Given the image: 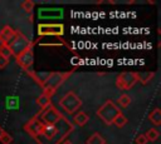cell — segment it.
<instances>
[{
  "instance_id": "obj_1",
  "label": "cell",
  "mask_w": 161,
  "mask_h": 144,
  "mask_svg": "<svg viewBox=\"0 0 161 144\" xmlns=\"http://www.w3.org/2000/svg\"><path fill=\"white\" fill-rule=\"evenodd\" d=\"M72 74V70L68 71V73H60V71H54V73H50L48 74V76L40 81V86L43 89V94L48 95L52 98V95L57 91V89L67 80L68 76H70Z\"/></svg>"
},
{
  "instance_id": "obj_2",
  "label": "cell",
  "mask_w": 161,
  "mask_h": 144,
  "mask_svg": "<svg viewBox=\"0 0 161 144\" xmlns=\"http://www.w3.org/2000/svg\"><path fill=\"white\" fill-rule=\"evenodd\" d=\"M121 113L119 108L112 101V100H106L97 110V116L103 120L104 124L107 125H112L114 118Z\"/></svg>"
},
{
  "instance_id": "obj_3",
  "label": "cell",
  "mask_w": 161,
  "mask_h": 144,
  "mask_svg": "<svg viewBox=\"0 0 161 144\" xmlns=\"http://www.w3.org/2000/svg\"><path fill=\"white\" fill-rule=\"evenodd\" d=\"M59 105H60V108H62L65 113L73 114V113H75V111L80 108L82 100H80V98H79L75 93L68 91V93H65V94L60 98Z\"/></svg>"
},
{
  "instance_id": "obj_4",
  "label": "cell",
  "mask_w": 161,
  "mask_h": 144,
  "mask_svg": "<svg viewBox=\"0 0 161 144\" xmlns=\"http://www.w3.org/2000/svg\"><path fill=\"white\" fill-rule=\"evenodd\" d=\"M36 115H38V118L40 119V121L44 125H55L63 118V115L60 114V111L57 110L53 104H49L45 108L40 109V111Z\"/></svg>"
},
{
  "instance_id": "obj_5",
  "label": "cell",
  "mask_w": 161,
  "mask_h": 144,
  "mask_svg": "<svg viewBox=\"0 0 161 144\" xmlns=\"http://www.w3.org/2000/svg\"><path fill=\"white\" fill-rule=\"evenodd\" d=\"M31 45H33V43L24 34H21L20 31H16V35H15L14 40L10 44H8V46H9L10 51H11L13 56H15V58L19 56L24 50H26Z\"/></svg>"
},
{
  "instance_id": "obj_6",
  "label": "cell",
  "mask_w": 161,
  "mask_h": 144,
  "mask_svg": "<svg viewBox=\"0 0 161 144\" xmlns=\"http://www.w3.org/2000/svg\"><path fill=\"white\" fill-rule=\"evenodd\" d=\"M16 59V63L25 70V71H28L39 84H40V81H39V79L35 76V74L31 71V66H33V63H34V51H33V45L31 46H29L26 50H24L19 56H16L15 58Z\"/></svg>"
},
{
  "instance_id": "obj_7",
  "label": "cell",
  "mask_w": 161,
  "mask_h": 144,
  "mask_svg": "<svg viewBox=\"0 0 161 144\" xmlns=\"http://www.w3.org/2000/svg\"><path fill=\"white\" fill-rule=\"evenodd\" d=\"M138 81V74L137 73H122L117 76L116 85L118 89L128 90L131 89L136 83Z\"/></svg>"
},
{
  "instance_id": "obj_8",
  "label": "cell",
  "mask_w": 161,
  "mask_h": 144,
  "mask_svg": "<svg viewBox=\"0 0 161 144\" xmlns=\"http://www.w3.org/2000/svg\"><path fill=\"white\" fill-rule=\"evenodd\" d=\"M64 34V25L63 24H39L38 25V35H53V36H62Z\"/></svg>"
},
{
  "instance_id": "obj_9",
  "label": "cell",
  "mask_w": 161,
  "mask_h": 144,
  "mask_svg": "<svg viewBox=\"0 0 161 144\" xmlns=\"http://www.w3.org/2000/svg\"><path fill=\"white\" fill-rule=\"evenodd\" d=\"M43 125H44V124L40 121V119H39L38 115L35 114L33 118H30V119L24 124V130H25L29 135H31V136L34 138V136H36L38 134L42 133Z\"/></svg>"
},
{
  "instance_id": "obj_10",
  "label": "cell",
  "mask_w": 161,
  "mask_h": 144,
  "mask_svg": "<svg viewBox=\"0 0 161 144\" xmlns=\"http://www.w3.org/2000/svg\"><path fill=\"white\" fill-rule=\"evenodd\" d=\"M15 35H16V30H14V29H13L11 26H9V25H5V26L0 30V36L3 38V40L5 41L6 45L10 44V43L14 40Z\"/></svg>"
},
{
  "instance_id": "obj_11",
  "label": "cell",
  "mask_w": 161,
  "mask_h": 144,
  "mask_svg": "<svg viewBox=\"0 0 161 144\" xmlns=\"http://www.w3.org/2000/svg\"><path fill=\"white\" fill-rule=\"evenodd\" d=\"M40 134H43L47 139H49V140H52L54 143V138L57 135V126L55 125H43V129H42Z\"/></svg>"
},
{
  "instance_id": "obj_12",
  "label": "cell",
  "mask_w": 161,
  "mask_h": 144,
  "mask_svg": "<svg viewBox=\"0 0 161 144\" xmlns=\"http://www.w3.org/2000/svg\"><path fill=\"white\" fill-rule=\"evenodd\" d=\"M87 121H88V115H87L84 111H79V113H77V114L74 115V118H73V123H74L75 125H78V126H83V125H86Z\"/></svg>"
},
{
  "instance_id": "obj_13",
  "label": "cell",
  "mask_w": 161,
  "mask_h": 144,
  "mask_svg": "<svg viewBox=\"0 0 161 144\" xmlns=\"http://www.w3.org/2000/svg\"><path fill=\"white\" fill-rule=\"evenodd\" d=\"M148 119H150V121H152L156 126H160V125H161V111H160V109H158V108H155V109L150 113Z\"/></svg>"
},
{
  "instance_id": "obj_14",
  "label": "cell",
  "mask_w": 161,
  "mask_h": 144,
  "mask_svg": "<svg viewBox=\"0 0 161 144\" xmlns=\"http://www.w3.org/2000/svg\"><path fill=\"white\" fill-rule=\"evenodd\" d=\"M104 143H106V141H104L103 136H102L101 134H98V133L92 134V135L86 140V144H104Z\"/></svg>"
},
{
  "instance_id": "obj_15",
  "label": "cell",
  "mask_w": 161,
  "mask_h": 144,
  "mask_svg": "<svg viewBox=\"0 0 161 144\" xmlns=\"http://www.w3.org/2000/svg\"><path fill=\"white\" fill-rule=\"evenodd\" d=\"M113 125H116L117 128H123L126 124H127V118L122 114V111L114 118V120H113V123H112Z\"/></svg>"
},
{
  "instance_id": "obj_16",
  "label": "cell",
  "mask_w": 161,
  "mask_h": 144,
  "mask_svg": "<svg viewBox=\"0 0 161 144\" xmlns=\"http://www.w3.org/2000/svg\"><path fill=\"white\" fill-rule=\"evenodd\" d=\"M143 135L146 136L147 141H155V140L158 138L160 133H158V130H157V129H155V128H151V129H148V130H147V131H146Z\"/></svg>"
},
{
  "instance_id": "obj_17",
  "label": "cell",
  "mask_w": 161,
  "mask_h": 144,
  "mask_svg": "<svg viewBox=\"0 0 161 144\" xmlns=\"http://www.w3.org/2000/svg\"><path fill=\"white\" fill-rule=\"evenodd\" d=\"M50 99H52L50 96H48V95H45V94H42V95L36 99V103H38V105L40 106V109H43V108H45L47 105L52 104V100H50Z\"/></svg>"
},
{
  "instance_id": "obj_18",
  "label": "cell",
  "mask_w": 161,
  "mask_h": 144,
  "mask_svg": "<svg viewBox=\"0 0 161 144\" xmlns=\"http://www.w3.org/2000/svg\"><path fill=\"white\" fill-rule=\"evenodd\" d=\"M130 103H131V98H130L127 94H122V95L118 98V100H117V104H118L121 108H126V106H128Z\"/></svg>"
},
{
  "instance_id": "obj_19",
  "label": "cell",
  "mask_w": 161,
  "mask_h": 144,
  "mask_svg": "<svg viewBox=\"0 0 161 144\" xmlns=\"http://www.w3.org/2000/svg\"><path fill=\"white\" fill-rule=\"evenodd\" d=\"M34 6H35V3L33 0H25V1L21 3V9L24 11H26V13H31Z\"/></svg>"
},
{
  "instance_id": "obj_20",
  "label": "cell",
  "mask_w": 161,
  "mask_h": 144,
  "mask_svg": "<svg viewBox=\"0 0 161 144\" xmlns=\"http://www.w3.org/2000/svg\"><path fill=\"white\" fill-rule=\"evenodd\" d=\"M0 143H1V144H11V143H13V136H11L9 133H6V131L4 130V133H3L1 136H0Z\"/></svg>"
},
{
  "instance_id": "obj_21",
  "label": "cell",
  "mask_w": 161,
  "mask_h": 144,
  "mask_svg": "<svg viewBox=\"0 0 161 144\" xmlns=\"http://www.w3.org/2000/svg\"><path fill=\"white\" fill-rule=\"evenodd\" d=\"M0 56L5 58V59H8V60L13 56V54H11V51H10V49H9V46H8V45H5L4 48H1V49H0Z\"/></svg>"
},
{
  "instance_id": "obj_22",
  "label": "cell",
  "mask_w": 161,
  "mask_h": 144,
  "mask_svg": "<svg viewBox=\"0 0 161 144\" xmlns=\"http://www.w3.org/2000/svg\"><path fill=\"white\" fill-rule=\"evenodd\" d=\"M153 75H155V73H147L145 76H140V74H138V81H141L142 84H147L153 78Z\"/></svg>"
},
{
  "instance_id": "obj_23",
  "label": "cell",
  "mask_w": 161,
  "mask_h": 144,
  "mask_svg": "<svg viewBox=\"0 0 161 144\" xmlns=\"http://www.w3.org/2000/svg\"><path fill=\"white\" fill-rule=\"evenodd\" d=\"M135 141H136V144H147V139H146V136L143 134L137 135V138H136Z\"/></svg>"
},
{
  "instance_id": "obj_24",
  "label": "cell",
  "mask_w": 161,
  "mask_h": 144,
  "mask_svg": "<svg viewBox=\"0 0 161 144\" xmlns=\"http://www.w3.org/2000/svg\"><path fill=\"white\" fill-rule=\"evenodd\" d=\"M8 63H9V60H8V59H5V58L0 56V69H4V68L8 65Z\"/></svg>"
},
{
  "instance_id": "obj_25",
  "label": "cell",
  "mask_w": 161,
  "mask_h": 144,
  "mask_svg": "<svg viewBox=\"0 0 161 144\" xmlns=\"http://www.w3.org/2000/svg\"><path fill=\"white\" fill-rule=\"evenodd\" d=\"M5 45H6V44H5V41H4V40H3V38L0 36V49H1V48H4Z\"/></svg>"
},
{
  "instance_id": "obj_26",
  "label": "cell",
  "mask_w": 161,
  "mask_h": 144,
  "mask_svg": "<svg viewBox=\"0 0 161 144\" xmlns=\"http://www.w3.org/2000/svg\"><path fill=\"white\" fill-rule=\"evenodd\" d=\"M60 144H73L72 141H69V140H64V141H62Z\"/></svg>"
},
{
  "instance_id": "obj_27",
  "label": "cell",
  "mask_w": 161,
  "mask_h": 144,
  "mask_svg": "<svg viewBox=\"0 0 161 144\" xmlns=\"http://www.w3.org/2000/svg\"><path fill=\"white\" fill-rule=\"evenodd\" d=\"M3 133H4V129L0 126V136H1V134H3Z\"/></svg>"
},
{
  "instance_id": "obj_28",
  "label": "cell",
  "mask_w": 161,
  "mask_h": 144,
  "mask_svg": "<svg viewBox=\"0 0 161 144\" xmlns=\"http://www.w3.org/2000/svg\"><path fill=\"white\" fill-rule=\"evenodd\" d=\"M104 144H107V143H104Z\"/></svg>"
}]
</instances>
